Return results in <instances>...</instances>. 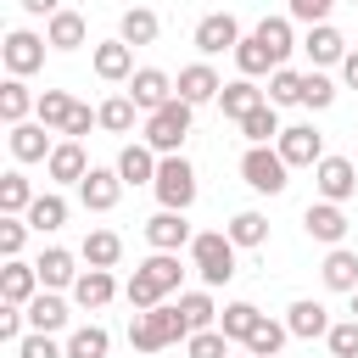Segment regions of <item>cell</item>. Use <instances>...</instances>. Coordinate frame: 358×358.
I'll return each instance as SVG.
<instances>
[{
	"label": "cell",
	"mask_w": 358,
	"mask_h": 358,
	"mask_svg": "<svg viewBox=\"0 0 358 358\" xmlns=\"http://www.w3.org/2000/svg\"><path fill=\"white\" fill-rule=\"evenodd\" d=\"M179 336H190V324H185L179 302H173V308H168V302H157V308H145V313H134V319H129V341H134L140 352H162V347H173Z\"/></svg>",
	"instance_id": "6da1fadb"
},
{
	"label": "cell",
	"mask_w": 358,
	"mask_h": 358,
	"mask_svg": "<svg viewBox=\"0 0 358 358\" xmlns=\"http://www.w3.org/2000/svg\"><path fill=\"white\" fill-rule=\"evenodd\" d=\"M190 112H196V106L179 101V95H173L168 106H157V112L145 117V145L162 151V157H173V151L185 145V134H190Z\"/></svg>",
	"instance_id": "7a4b0ae2"
},
{
	"label": "cell",
	"mask_w": 358,
	"mask_h": 358,
	"mask_svg": "<svg viewBox=\"0 0 358 358\" xmlns=\"http://www.w3.org/2000/svg\"><path fill=\"white\" fill-rule=\"evenodd\" d=\"M190 263H196V274H201L207 285H224V280L235 274V241L218 235V229H207V235L190 241Z\"/></svg>",
	"instance_id": "3957f363"
},
{
	"label": "cell",
	"mask_w": 358,
	"mask_h": 358,
	"mask_svg": "<svg viewBox=\"0 0 358 358\" xmlns=\"http://www.w3.org/2000/svg\"><path fill=\"white\" fill-rule=\"evenodd\" d=\"M285 173H291V162H285L280 151H268V145H246V157H241V179H246L257 196H280V190H285Z\"/></svg>",
	"instance_id": "277c9868"
},
{
	"label": "cell",
	"mask_w": 358,
	"mask_h": 358,
	"mask_svg": "<svg viewBox=\"0 0 358 358\" xmlns=\"http://www.w3.org/2000/svg\"><path fill=\"white\" fill-rule=\"evenodd\" d=\"M157 201L173 207V213H185V207L196 201V168H190L179 151L162 157V168H157Z\"/></svg>",
	"instance_id": "5b68a950"
},
{
	"label": "cell",
	"mask_w": 358,
	"mask_h": 358,
	"mask_svg": "<svg viewBox=\"0 0 358 358\" xmlns=\"http://www.w3.org/2000/svg\"><path fill=\"white\" fill-rule=\"evenodd\" d=\"M291 168H319L324 162V134L313 129V123H291V129H280V145H274Z\"/></svg>",
	"instance_id": "8992f818"
},
{
	"label": "cell",
	"mask_w": 358,
	"mask_h": 358,
	"mask_svg": "<svg viewBox=\"0 0 358 358\" xmlns=\"http://www.w3.org/2000/svg\"><path fill=\"white\" fill-rule=\"evenodd\" d=\"M173 95H179V101H190V106H207V101H218V95H224V78H218L207 62H190V67H179Z\"/></svg>",
	"instance_id": "52a82bcc"
},
{
	"label": "cell",
	"mask_w": 358,
	"mask_h": 358,
	"mask_svg": "<svg viewBox=\"0 0 358 358\" xmlns=\"http://www.w3.org/2000/svg\"><path fill=\"white\" fill-rule=\"evenodd\" d=\"M313 185H319V201H347V196L358 190L352 157H324V162L313 168Z\"/></svg>",
	"instance_id": "ba28073f"
},
{
	"label": "cell",
	"mask_w": 358,
	"mask_h": 358,
	"mask_svg": "<svg viewBox=\"0 0 358 358\" xmlns=\"http://www.w3.org/2000/svg\"><path fill=\"white\" fill-rule=\"evenodd\" d=\"M302 229H308V241H319V246H341V241H347V213H341V201H313V207L302 213Z\"/></svg>",
	"instance_id": "9c48e42d"
},
{
	"label": "cell",
	"mask_w": 358,
	"mask_h": 358,
	"mask_svg": "<svg viewBox=\"0 0 358 358\" xmlns=\"http://www.w3.org/2000/svg\"><path fill=\"white\" fill-rule=\"evenodd\" d=\"M129 101H134V106L151 117L157 106H168V101H173V78H168L162 67H140V73L129 78Z\"/></svg>",
	"instance_id": "30bf717a"
},
{
	"label": "cell",
	"mask_w": 358,
	"mask_h": 358,
	"mask_svg": "<svg viewBox=\"0 0 358 358\" xmlns=\"http://www.w3.org/2000/svg\"><path fill=\"white\" fill-rule=\"evenodd\" d=\"M78 196H84V207H90V213H112V207H117V196H123L117 168H90V173L78 179Z\"/></svg>",
	"instance_id": "8fae6325"
},
{
	"label": "cell",
	"mask_w": 358,
	"mask_h": 358,
	"mask_svg": "<svg viewBox=\"0 0 358 358\" xmlns=\"http://www.w3.org/2000/svg\"><path fill=\"white\" fill-rule=\"evenodd\" d=\"M145 241H151L157 252H179V246H190L196 235H190V224H185V213H173V207H162L157 218H145Z\"/></svg>",
	"instance_id": "7c38bea8"
},
{
	"label": "cell",
	"mask_w": 358,
	"mask_h": 358,
	"mask_svg": "<svg viewBox=\"0 0 358 358\" xmlns=\"http://www.w3.org/2000/svg\"><path fill=\"white\" fill-rule=\"evenodd\" d=\"M196 45H201L207 56L235 50V45H241V22H235L229 11H213V17H201V22H196Z\"/></svg>",
	"instance_id": "4fadbf2b"
},
{
	"label": "cell",
	"mask_w": 358,
	"mask_h": 358,
	"mask_svg": "<svg viewBox=\"0 0 358 358\" xmlns=\"http://www.w3.org/2000/svg\"><path fill=\"white\" fill-rule=\"evenodd\" d=\"M302 50H308V62H313V67L347 62V34H341V28H330V22H313V28H308V39H302Z\"/></svg>",
	"instance_id": "5bb4252c"
},
{
	"label": "cell",
	"mask_w": 358,
	"mask_h": 358,
	"mask_svg": "<svg viewBox=\"0 0 358 358\" xmlns=\"http://www.w3.org/2000/svg\"><path fill=\"white\" fill-rule=\"evenodd\" d=\"M0 56H6V67H11V78H22V73H34V67L45 62V39H34L28 28H17V34H6V45H0Z\"/></svg>",
	"instance_id": "9a60e30c"
},
{
	"label": "cell",
	"mask_w": 358,
	"mask_h": 358,
	"mask_svg": "<svg viewBox=\"0 0 358 358\" xmlns=\"http://www.w3.org/2000/svg\"><path fill=\"white\" fill-rule=\"evenodd\" d=\"M34 285H39V268L6 257V268H0V302L6 308H22V302H34Z\"/></svg>",
	"instance_id": "2e32d148"
},
{
	"label": "cell",
	"mask_w": 358,
	"mask_h": 358,
	"mask_svg": "<svg viewBox=\"0 0 358 358\" xmlns=\"http://www.w3.org/2000/svg\"><path fill=\"white\" fill-rule=\"evenodd\" d=\"M285 330H291V336H302V341H313V336H330V313H324V302H313V296H296V302H291V313H285Z\"/></svg>",
	"instance_id": "e0dca14e"
},
{
	"label": "cell",
	"mask_w": 358,
	"mask_h": 358,
	"mask_svg": "<svg viewBox=\"0 0 358 358\" xmlns=\"http://www.w3.org/2000/svg\"><path fill=\"white\" fill-rule=\"evenodd\" d=\"M157 168H162V162H157V151H151V145H140V140H134V145H123V157H117V179H123V185H157Z\"/></svg>",
	"instance_id": "ac0fdd59"
},
{
	"label": "cell",
	"mask_w": 358,
	"mask_h": 358,
	"mask_svg": "<svg viewBox=\"0 0 358 358\" xmlns=\"http://www.w3.org/2000/svg\"><path fill=\"white\" fill-rule=\"evenodd\" d=\"M95 73H101L106 84H123V78H134V45H123V39H112V45H95Z\"/></svg>",
	"instance_id": "d6986e66"
},
{
	"label": "cell",
	"mask_w": 358,
	"mask_h": 358,
	"mask_svg": "<svg viewBox=\"0 0 358 358\" xmlns=\"http://www.w3.org/2000/svg\"><path fill=\"white\" fill-rule=\"evenodd\" d=\"M263 101H268V90H257L252 78H235V84H224V95H218L224 117H235V123H241V117H252Z\"/></svg>",
	"instance_id": "ffe728a7"
},
{
	"label": "cell",
	"mask_w": 358,
	"mask_h": 358,
	"mask_svg": "<svg viewBox=\"0 0 358 358\" xmlns=\"http://www.w3.org/2000/svg\"><path fill=\"white\" fill-rule=\"evenodd\" d=\"M112 296H117L112 268H84V274H78V285H73V302H78V308H106Z\"/></svg>",
	"instance_id": "44dd1931"
},
{
	"label": "cell",
	"mask_w": 358,
	"mask_h": 358,
	"mask_svg": "<svg viewBox=\"0 0 358 358\" xmlns=\"http://www.w3.org/2000/svg\"><path fill=\"white\" fill-rule=\"evenodd\" d=\"M56 145H50V129L45 123H17L11 129V157L17 162H39V157H50Z\"/></svg>",
	"instance_id": "7402d4cb"
},
{
	"label": "cell",
	"mask_w": 358,
	"mask_h": 358,
	"mask_svg": "<svg viewBox=\"0 0 358 358\" xmlns=\"http://www.w3.org/2000/svg\"><path fill=\"white\" fill-rule=\"evenodd\" d=\"M45 168H50V179H62V185H73V179H84V173H90V162H84V145H78V140H62V145L45 157Z\"/></svg>",
	"instance_id": "603a6c76"
},
{
	"label": "cell",
	"mask_w": 358,
	"mask_h": 358,
	"mask_svg": "<svg viewBox=\"0 0 358 358\" xmlns=\"http://www.w3.org/2000/svg\"><path fill=\"white\" fill-rule=\"evenodd\" d=\"M34 268H39V285H45V291H62V285H78V268H73V252H62V246H50V252H45V257H39Z\"/></svg>",
	"instance_id": "cb8c5ba5"
},
{
	"label": "cell",
	"mask_w": 358,
	"mask_h": 358,
	"mask_svg": "<svg viewBox=\"0 0 358 358\" xmlns=\"http://www.w3.org/2000/svg\"><path fill=\"white\" fill-rule=\"evenodd\" d=\"M324 285L330 291H358V252H347V246H330V257H324Z\"/></svg>",
	"instance_id": "d4e9b609"
},
{
	"label": "cell",
	"mask_w": 358,
	"mask_h": 358,
	"mask_svg": "<svg viewBox=\"0 0 358 358\" xmlns=\"http://www.w3.org/2000/svg\"><path fill=\"white\" fill-rule=\"evenodd\" d=\"M140 274L168 296V291H179V280H185V268H179V252H151L145 263H140Z\"/></svg>",
	"instance_id": "484cf974"
},
{
	"label": "cell",
	"mask_w": 358,
	"mask_h": 358,
	"mask_svg": "<svg viewBox=\"0 0 358 358\" xmlns=\"http://www.w3.org/2000/svg\"><path fill=\"white\" fill-rule=\"evenodd\" d=\"M157 11H145V6H134V11H123V22H117V39L123 45H151L157 39Z\"/></svg>",
	"instance_id": "4316f807"
},
{
	"label": "cell",
	"mask_w": 358,
	"mask_h": 358,
	"mask_svg": "<svg viewBox=\"0 0 358 358\" xmlns=\"http://www.w3.org/2000/svg\"><path fill=\"white\" fill-rule=\"evenodd\" d=\"M45 45H56V50H78V45H84V17H78V11H56L50 28H45Z\"/></svg>",
	"instance_id": "83f0119b"
},
{
	"label": "cell",
	"mask_w": 358,
	"mask_h": 358,
	"mask_svg": "<svg viewBox=\"0 0 358 358\" xmlns=\"http://www.w3.org/2000/svg\"><path fill=\"white\" fill-rule=\"evenodd\" d=\"M224 235H229L235 246H263V241H268V218H263L257 207H246V213H235V218H229V229H224Z\"/></svg>",
	"instance_id": "f1b7e54d"
},
{
	"label": "cell",
	"mask_w": 358,
	"mask_h": 358,
	"mask_svg": "<svg viewBox=\"0 0 358 358\" xmlns=\"http://www.w3.org/2000/svg\"><path fill=\"white\" fill-rule=\"evenodd\" d=\"M117 257H123L117 229H90V241H84V263H90V268H112Z\"/></svg>",
	"instance_id": "f546056e"
},
{
	"label": "cell",
	"mask_w": 358,
	"mask_h": 358,
	"mask_svg": "<svg viewBox=\"0 0 358 358\" xmlns=\"http://www.w3.org/2000/svg\"><path fill=\"white\" fill-rule=\"evenodd\" d=\"M28 319H34V330H45V336H50V330H62V324H67V302H62L56 291H39V296L28 302Z\"/></svg>",
	"instance_id": "4dcf8cb0"
},
{
	"label": "cell",
	"mask_w": 358,
	"mask_h": 358,
	"mask_svg": "<svg viewBox=\"0 0 358 358\" xmlns=\"http://www.w3.org/2000/svg\"><path fill=\"white\" fill-rule=\"evenodd\" d=\"M28 106H39V101L28 95V84H22V78H6V84H0V117L17 129V123L28 117Z\"/></svg>",
	"instance_id": "1f68e13d"
},
{
	"label": "cell",
	"mask_w": 358,
	"mask_h": 358,
	"mask_svg": "<svg viewBox=\"0 0 358 358\" xmlns=\"http://www.w3.org/2000/svg\"><path fill=\"white\" fill-rule=\"evenodd\" d=\"M73 112H78V101H73L67 90H45V95H39V123H45V129H67Z\"/></svg>",
	"instance_id": "d6a6232c"
},
{
	"label": "cell",
	"mask_w": 358,
	"mask_h": 358,
	"mask_svg": "<svg viewBox=\"0 0 358 358\" xmlns=\"http://www.w3.org/2000/svg\"><path fill=\"white\" fill-rule=\"evenodd\" d=\"M241 134L252 140V145H268V140H280V106H257L252 117H241Z\"/></svg>",
	"instance_id": "836d02e7"
},
{
	"label": "cell",
	"mask_w": 358,
	"mask_h": 358,
	"mask_svg": "<svg viewBox=\"0 0 358 358\" xmlns=\"http://www.w3.org/2000/svg\"><path fill=\"white\" fill-rule=\"evenodd\" d=\"M34 207V190H28V179L11 168V173H0V213L6 218H17V213H28Z\"/></svg>",
	"instance_id": "e575fe53"
},
{
	"label": "cell",
	"mask_w": 358,
	"mask_h": 358,
	"mask_svg": "<svg viewBox=\"0 0 358 358\" xmlns=\"http://www.w3.org/2000/svg\"><path fill=\"white\" fill-rule=\"evenodd\" d=\"M179 313H185L190 336H196V330H213V319H218V308H213L207 291H179Z\"/></svg>",
	"instance_id": "d590c367"
},
{
	"label": "cell",
	"mask_w": 358,
	"mask_h": 358,
	"mask_svg": "<svg viewBox=\"0 0 358 358\" xmlns=\"http://www.w3.org/2000/svg\"><path fill=\"white\" fill-rule=\"evenodd\" d=\"M285 336H291L285 324H274V319H257V324H252V336H246V352H252V358H274V352L285 347Z\"/></svg>",
	"instance_id": "8d00e7d4"
},
{
	"label": "cell",
	"mask_w": 358,
	"mask_h": 358,
	"mask_svg": "<svg viewBox=\"0 0 358 358\" xmlns=\"http://www.w3.org/2000/svg\"><path fill=\"white\" fill-rule=\"evenodd\" d=\"M302 78H308V73H296V67L268 73V106H296V101H302Z\"/></svg>",
	"instance_id": "74e56055"
},
{
	"label": "cell",
	"mask_w": 358,
	"mask_h": 358,
	"mask_svg": "<svg viewBox=\"0 0 358 358\" xmlns=\"http://www.w3.org/2000/svg\"><path fill=\"white\" fill-rule=\"evenodd\" d=\"M257 319H263V313H257V308H252V302H229V308H224V313H218V330H224V336H229V341H246V336H252V324H257Z\"/></svg>",
	"instance_id": "f35d334b"
},
{
	"label": "cell",
	"mask_w": 358,
	"mask_h": 358,
	"mask_svg": "<svg viewBox=\"0 0 358 358\" xmlns=\"http://www.w3.org/2000/svg\"><path fill=\"white\" fill-rule=\"evenodd\" d=\"M106 347H112V336L101 324H84L67 336V358H106Z\"/></svg>",
	"instance_id": "ab89813d"
},
{
	"label": "cell",
	"mask_w": 358,
	"mask_h": 358,
	"mask_svg": "<svg viewBox=\"0 0 358 358\" xmlns=\"http://www.w3.org/2000/svg\"><path fill=\"white\" fill-rule=\"evenodd\" d=\"M28 224H34L39 235H45V229H62V224H67V201H62V196H34Z\"/></svg>",
	"instance_id": "60d3db41"
},
{
	"label": "cell",
	"mask_w": 358,
	"mask_h": 358,
	"mask_svg": "<svg viewBox=\"0 0 358 358\" xmlns=\"http://www.w3.org/2000/svg\"><path fill=\"white\" fill-rule=\"evenodd\" d=\"M134 101L129 95H112V101H101V129H112V134H129L134 129Z\"/></svg>",
	"instance_id": "b9f144b4"
},
{
	"label": "cell",
	"mask_w": 358,
	"mask_h": 358,
	"mask_svg": "<svg viewBox=\"0 0 358 358\" xmlns=\"http://www.w3.org/2000/svg\"><path fill=\"white\" fill-rule=\"evenodd\" d=\"M185 352L190 358H229V336L224 330H196V336H185Z\"/></svg>",
	"instance_id": "7bdbcfd3"
},
{
	"label": "cell",
	"mask_w": 358,
	"mask_h": 358,
	"mask_svg": "<svg viewBox=\"0 0 358 358\" xmlns=\"http://www.w3.org/2000/svg\"><path fill=\"white\" fill-rule=\"evenodd\" d=\"M330 101H336V84H330L324 73H308V78H302V106H313V112H324Z\"/></svg>",
	"instance_id": "ee69618b"
},
{
	"label": "cell",
	"mask_w": 358,
	"mask_h": 358,
	"mask_svg": "<svg viewBox=\"0 0 358 358\" xmlns=\"http://www.w3.org/2000/svg\"><path fill=\"white\" fill-rule=\"evenodd\" d=\"M123 296H129V308H134V313H145V308H157V302H162V291H157L140 268H134V280L123 285Z\"/></svg>",
	"instance_id": "f6af8a7d"
},
{
	"label": "cell",
	"mask_w": 358,
	"mask_h": 358,
	"mask_svg": "<svg viewBox=\"0 0 358 358\" xmlns=\"http://www.w3.org/2000/svg\"><path fill=\"white\" fill-rule=\"evenodd\" d=\"M330 352L336 358H358V319H347V324H330Z\"/></svg>",
	"instance_id": "bcb514c9"
},
{
	"label": "cell",
	"mask_w": 358,
	"mask_h": 358,
	"mask_svg": "<svg viewBox=\"0 0 358 358\" xmlns=\"http://www.w3.org/2000/svg\"><path fill=\"white\" fill-rule=\"evenodd\" d=\"M17 358H67V347H56L45 330H34L28 341H17Z\"/></svg>",
	"instance_id": "7dc6e473"
},
{
	"label": "cell",
	"mask_w": 358,
	"mask_h": 358,
	"mask_svg": "<svg viewBox=\"0 0 358 358\" xmlns=\"http://www.w3.org/2000/svg\"><path fill=\"white\" fill-rule=\"evenodd\" d=\"M22 241H28V224H22V218H0V252H6V257H17V252H22Z\"/></svg>",
	"instance_id": "c3c4849f"
},
{
	"label": "cell",
	"mask_w": 358,
	"mask_h": 358,
	"mask_svg": "<svg viewBox=\"0 0 358 358\" xmlns=\"http://www.w3.org/2000/svg\"><path fill=\"white\" fill-rule=\"evenodd\" d=\"M330 6H336V0H291V17H302V22H324Z\"/></svg>",
	"instance_id": "681fc988"
},
{
	"label": "cell",
	"mask_w": 358,
	"mask_h": 358,
	"mask_svg": "<svg viewBox=\"0 0 358 358\" xmlns=\"http://www.w3.org/2000/svg\"><path fill=\"white\" fill-rule=\"evenodd\" d=\"M90 123H101V112H90V106H78V112H73V123H67L62 134H67V140H78V134H90Z\"/></svg>",
	"instance_id": "f907efd6"
},
{
	"label": "cell",
	"mask_w": 358,
	"mask_h": 358,
	"mask_svg": "<svg viewBox=\"0 0 358 358\" xmlns=\"http://www.w3.org/2000/svg\"><path fill=\"white\" fill-rule=\"evenodd\" d=\"M0 336H6V341L22 336V308H6V302H0Z\"/></svg>",
	"instance_id": "816d5d0a"
},
{
	"label": "cell",
	"mask_w": 358,
	"mask_h": 358,
	"mask_svg": "<svg viewBox=\"0 0 358 358\" xmlns=\"http://www.w3.org/2000/svg\"><path fill=\"white\" fill-rule=\"evenodd\" d=\"M22 11H34V17H56L62 0H22Z\"/></svg>",
	"instance_id": "f5cc1de1"
},
{
	"label": "cell",
	"mask_w": 358,
	"mask_h": 358,
	"mask_svg": "<svg viewBox=\"0 0 358 358\" xmlns=\"http://www.w3.org/2000/svg\"><path fill=\"white\" fill-rule=\"evenodd\" d=\"M341 78L358 90V50H347V62H341Z\"/></svg>",
	"instance_id": "db71d44e"
},
{
	"label": "cell",
	"mask_w": 358,
	"mask_h": 358,
	"mask_svg": "<svg viewBox=\"0 0 358 358\" xmlns=\"http://www.w3.org/2000/svg\"><path fill=\"white\" fill-rule=\"evenodd\" d=\"M352 319H358V291H352Z\"/></svg>",
	"instance_id": "11a10c76"
},
{
	"label": "cell",
	"mask_w": 358,
	"mask_h": 358,
	"mask_svg": "<svg viewBox=\"0 0 358 358\" xmlns=\"http://www.w3.org/2000/svg\"><path fill=\"white\" fill-rule=\"evenodd\" d=\"M241 358H252V352H241Z\"/></svg>",
	"instance_id": "9f6ffc18"
},
{
	"label": "cell",
	"mask_w": 358,
	"mask_h": 358,
	"mask_svg": "<svg viewBox=\"0 0 358 358\" xmlns=\"http://www.w3.org/2000/svg\"><path fill=\"white\" fill-rule=\"evenodd\" d=\"M352 6H358V0H352Z\"/></svg>",
	"instance_id": "6f0895ef"
}]
</instances>
